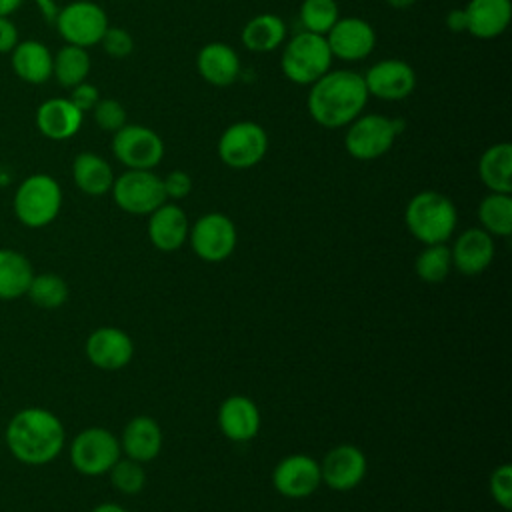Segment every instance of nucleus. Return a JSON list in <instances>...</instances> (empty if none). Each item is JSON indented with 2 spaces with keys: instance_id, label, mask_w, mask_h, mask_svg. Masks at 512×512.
<instances>
[{
  "instance_id": "nucleus-15",
  "label": "nucleus",
  "mask_w": 512,
  "mask_h": 512,
  "mask_svg": "<svg viewBox=\"0 0 512 512\" xmlns=\"http://www.w3.org/2000/svg\"><path fill=\"white\" fill-rule=\"evenodd\" d=\"M332 58L346 62L364 60L376 46V32L372 24L358 16H340L334 26L324 34Z\"/></svg>"
},
{
  "instance_id": "nucleus-28",
  "label": "nucleus",
  "mask_w": 512,
  "mask_h": 512,
  "mask_svg": "<svg viewBox=\"0 0 512 512\" xmlns=\"http://www.w3.org/2000/svg\"><path fill=\"white\" fill-rule=\"evenodd\" d=\"M32 278V262L22 252L0 248V300L10 302L26 296Z\"/></svg>"
},
{
  "instance_id": "nucleus-45",
  "label": "nucleus",
  "mask_w": 512,
  "mask_h": 512,
  "mask_svg": "<svg viewBox=\"0 0 512 512\" xmlns=\"http://www.w3.org/2000/svg\"><path fill=\"white\" fill-rule=\"evenodd\" d=\"M90 512H128V510L120 504H114V502H102V504L94 506Z\"/></svg>"
},
{
  "instance_id": "nucleus-25",
  "label": "nucleus",
  "mask_w": 512,
  "mask_h": 512,
  "mask_svg": "<svg viewBox=\"0 0 512 512\" xmlns=\"http://www.w3.org/2000/svg\"><path fill=\"white\" fill-rule=\"evenodd\" d=\"M54 54L38 40H24L10 52L14 74L26 84H44L52 78Z\"/></svg>"
},
{
  "instance_id": "nucleus-30",
  "label": "nucleus",
  "mask_w": 512,
  "mask_h": 512,
  "mask_svg": "<svg viewBox=\"0 0 512 512\" xmlns=\"http://www.w3.org/2000/svg\"><path fill=\"white\" fill-rule=\"evenodd\" d=\"M480 228L490 236L508 238L512 232V196L504 192H490L478 204Z\"/></svg>"
},
{
  "instance_id": "nucleus-43",
  "label": "nucleus",
  "mask_w": 512,
  "mask_h": 512,
  "mask_svg": "<svg viewBox=\"0 0 512 512\" xmlns=\"http://www.w3.org/2000/svg\"><path fill=\"white\" fill-rule=\"evenodd\" d=\"M24 0H0V16H10L14 14Z\"/></svg>"
},
{
  "instance_id": "nucleus-33",
  "label": "nucleus",
  "mask_w": 512,
  "mask_h": 512,
  "mask_svg": "<svg viewBox=\"0 0 512 512\" xmlns=\"http://www.w3.org/2000/svg\"><path fill=\"white\" fill-rule=\"evenodd\" d=\"M452 270L450 246L442 244H426L424 250L414 260L416 276L426 284H440L448 278Z\"/></svg>"
},
{
  "instance_id": "nucleus-18",
  "label": "nucleus",
  "mask_w": 512,
  "mask_h": 512,
  "mask_svg": "<svg viewBox=\"0 0 512 512\" xmlns=\"http://www.w3.org/2000/svg\"><path fill=\"white\" fill-rule=\"evenodd\" d=\"M220 432L232 442H248L260 432V410L256 402L242 394H232L222 400L216 416Z\"/></svg>"
},
{
  "instance_id": "nucleus-12",
  "label": "nucleus",
  "mask_w": 512,
  "mask_h": 512,
  "mask_svg": "<svg viewBox=\"0 0 512 512\" xmlns=\"http://www.w3.org/2000/svg\"><path fill=\"white\" fill-rule=\"evenodd\" d=\"M190 246L194 254L204 262H222L226 260L238 242L236 224L230 216L222 212L202 214L188 232Z\"/></svg>"
},
{
  "instance_id": "nucleus-3",
  "label": "nucleus",
  "mask_w": 512,
  "mask_h": 512,
  "mask_svg": "<svg viewBox=\"0 0 512 512\" xmlns=\"http://www.w3.org/2000/svg\"><path fill=\"white\" fill-rule=\"evenodd\" d=\"M404 222L408 232L424 246L442 244L454 234L458 212L446 194L438 190H422L408 200Z\"/></svg>"
},
{
  "instance_id": "nucleus-5",
  "label": "nucleus",
  "mask_w": 512,
  "mask_h": 512,
  "mask_svg": "<svg viewBox=\"0 0 512 512\" xmlns=\"http://www.w3.org/2000/svg\"><path fill=\"white\" fill-rule=\"evenodd\" d=\"M332 60L326 38L322 34L302 30L284 44L280 68L290 82L310 86L330 70Z\"/></svg>"
},
{
  "instance_id": "nucleus-35",
  "label": "nucleus",
  "mask_w": 512,
  "mask_h": 512,
  "mask_svg": "<svg viewBox=\"0 0 512 512\" xmlns=\"http://www.w3.org/2000/svg\"><path fill=\"white\" fill-rule=\"evenodd\" d=\"M110 482L112 486L126 496H134L138 492H142L144 484H146V472H144V464L136 462L132 458H118V462L110 468Z\"/></svg>"
},
{
  "instance_id": "nucleus-39",
  "label": "nucleus",
  "mask_w": 512,
  "mask_h": 512,
  "mask_svg": "<svg viewBox=\"0 0 512 512\" xmlns=\"http://www.w3.org/2000/svg\"><path fill=\"white\" fill-rule=\"evenodd\" d=\"M166 200H182L192 192V176L186 170H172L162 178Z\"/></svg>"
},
{
  "instance_id": "nucleus-11",
  "label": "nucleus",
  "mask_w": 512,
  "mask_h": 512,
  "mask_svg": "<svg viewBox=\"0 0 512 512\" xmlns=\"http://www.w3.org/2000/svg\"><path fill=\"white\" fill-rule=\"evenodd\" d=\"M112 154L128 170H152L164 158V140L142 124H124L112 134Z\"/></svg>"
},
{
  "instance_id": "nucleus-13",
  "label": "nucleus",
  "mask_w": 512,
  "mask_h": 512,
  "mask_svg": "<svg viewBox=\"0 0 512 512\" xmlns=\"http://www.w3.org/2000/svg\"><path fill=\"white\" fill-rule=\"evenodd\" d=\"M320 484V462L310 454H288L272 470V486L284 498H308Z\"/></svg>"
},
{
  "instance_id": "nucleus-17",
  "label": "nucleus",
  "mask_w": 512,
  "mask_h": 512,
  "mask_svg": "<svg viewBox=\"0 0 512 512\" xmlns=\"http://www.w3.org/2000/svg\"><path fill=\"white\" fill-rule=\"evenodd\" d=\"M86 358L100 370H120L134 356V342L118 326H100L88 334L84 344Z\"/></svg>"
},
{
  "instance_id": "nucleus-40",
  "label": "nucleus",
  "mask_w": 512,
  "mask_h": 512,
  "mask_svg": "<svg viewBox=\"0 0 512 512\" xmlns=\"http://www.w3.org/2000/svg\"><path fill=\"white\" fill-rule=\"evenodd\" d=\"M100 100V90L90 84V82H80L74 88H70V102L84 114V112H92V108L96 106V102Z\"/></svg>"
},
{
  "instance_id": "nucleus-1",
  "label": "nucleus",
  "mask_w": 512,
  "mask_h": 512,
  "mask_svg": "<svg viewBox=\"0 0 512 512\" xmlns=\"http://www.w3.org/2000/svg\"><path fill=\"white\" fill-rule=\"evenodd\" d=\"M8 452L26 466H44L60 456L66 442L62 420L48 408L18 410L4 432Z\"/></svg>"
},
{
  "instance_id": "nucleus-27",
  "label": "nucleus",
  "mask_w": 512,
  "mask_h": 512,
  "mask_svg": "<svg viewBox=\"0 0 512 512\" xmlns=\"http://www.w3.org/2000/svg\"><path fill=\"white\" fill-rule=\"evenodd\" d=\"M478 176L490 192H512V146L498 142L488 146L478 160Z\"/></svg>"
},
{
  "instance_id": "nucleus-4",
  "label": "nucleus",
  "mask_w": 512,
  "mask_h": 512,
  "mask_svg": "<svg viewBox=\"0 0 512 512\" xmlns=\"http://www.w3.org/2000/svg\"><path fill=\"white\" fill-rule=\"evenodd\" d=\"M12 208L20 224L28 228H44L60 214L62 188L50 174H30L18 184Z\"/></svg>"
},
{
  "instance_id": "nucleus-26",
  "label": "nucleus",
  "mask_w": 512,
  "mask_h": 512,
  "mask_svg": "<svg viewBox=\"0 0 512 512\" xmlns=\"http://www.w3.org/2000/svg\"><path fill=\"white\" fill-rule=\"evenodd\" d=\"M114 170L106 158L94 152H80L72 162V180L88 196H104L114 184Z\"/></svg>"
},
{
  "instance_id": "nucleus-19",
  "label": "nucleus",
  "mask_w": 512,
  "mask_h": 512,
  "mask_svg": "<svg viewBox=\"0 0 512 512\" xmlns=\"http://www.w3.org/2000/svg\"><path fill=\"white\" fill-rule=\"evenodd\" d=\"M494 254V236H490L480 226L464 230L450 248L452 268L464 276L482 274L492 264Z\"/></svg>"
},
{
  "instance_id": "nucleus-41",
  "label": "nucleus",
  "mask_w": 512,
  "mask_h": 512,
  "mask_svg": "<svg viewBox=\"0 0 512 512\" xmlns=\"http://www.w3.org/2000/svg\"><path fill=\"white\" fill-rule=\"evenodd\" d=\"M18 42L16 24L8 16H0V54H10Z\"/></svg>"
},
{
  "instance_id": "nucleus-8",
  "label": "nucleus",
  "mask_w": 512,
  "mask_h": 512,
  "mask_svg": "<svg viewBox=\"0 0 512 512\" xmlns=\"http://www.w3.org/2000/svg\"><path fill=\"white\" fill-rule=\"evenodd\" d=\"M216 150L222 164L234 170H246L266 156L268 134L258 122L240 120L220 134Z\"/></svg>"
},
{
  "instance_id": "nucleus-37",
  "label": "nucleus",
  "mask_w": 512,
  "mask_h": 512,
  "mask_svg": "<svg viewBox=\"0 0 512 512\" xmlns=\"http://www.w3.org/2000/svg\"><path fill=\"white\" fill-rule=\"evenodd\" d=\"M488 490L492 500L504 508H512V466L510 464H500L492 470L490 480H488Z\"/></svg>"
},
{
  "instance_id": "nucleus-7",
  "label": "nucleus",
  "mask_w": 512,
  "mask_h": 512,
  "mask_svg": "<svg viewBox=\"0 0 512 512\" xmlns=\"http://www.w3.org/2000/svg\"><path fill=\"white\" fill-rule=\"evenodd\" d=\"M70 464L82 476H102L122 456L120 440L102 426H90L80 430L70 442Z\"/></svg>"
},
{
  "instance_id": "nucleus-46",
  "label": "nucleus",
  "mask_w": 512,
  "mask_h": 512,
  "mask_svg": "<svg viewBox=\"0 0 512 512\" xmlns=\"http://www.w3.org/2000/svg\"><path fill=\"white\" fill-rule=\"evenodd\" d=\"M388 6H392V8H410L416 0H384Z\"/></svg>"
},
{
  "instance_id": "nucleus-14",
  "label": "nucleus",
  "mask_w": 512,
  "mask_h": 512,
  "mask_svg": "<svg viewBox=\"0 0 512 512\" xmlns=\"http://www.w3.org/2000/svg\"><path fill=\"white\" fill-rule=\"evenodd\" d=\"M368 96L386 102H398L408 98L416 88L414 68L400 58H386L372 64L366 74H362Z\"/></svg>"
},
{
  "instance_id": "nucleus-16",
  "label": "nucleus",
  "mask_w": 512,
  "mask_h": 512,
  "mask_svg": "<svg viewBox=\"0 0 512 512\" xmlns=\"http://www.w3.org/2000/svg\"><path fill=\"white\" fill-rule=\"evenodd\" d=\"M368 470L364 452L354 444H338L326 452L320 462L322 482L336 492H348L356 488Z\"/></svg>"
},
{
  "instance_id": "nucleus-21",
  "label": "nucleus",
  "mask_w": 512,
  "mask_h": 512,
  "mask_svg": "<svg viewBox=\"0 0 512 512\" xmlns=\"http://www.w3.org/2000/svg\"><path fill=\"white\" fill-rule=\"evenodd\" d=\"M120 440V450L136 462H152L162 450V428L152 416H134L126 422Z\"/></svg>"
},
{
  "instance_id": "nucleus-29",
  "label": "nucleus",
  "mask_w": 512,
  "mask_h": 512,
  "mask_svg": "<svg viewBox=\"0 0 512 512\" xmlns=\"http://www.w3.org/2000/svg\"><path fill=\"white\" fill-rule=\"evenodd\" d=\"M240 38L250 52H272L286 40V22L278 14H258L244 24Z\"/></svg>"
},
{
  "instance_id": "nucleus-23",
  "label": "nucleus",
  "mask_w": 512,
  "mask_h": 512,
  "mask_svg": "<svg viewBox=\"0 0 512 512\" xmlns=\"http://www.w3.org/2000/svg\"><path fill=\"white\" fill-rule=\"evenodd\" d=\"M196 68L204 82L224 88L240 76V56L226 42H208L196 56Z\"/></svg>"
},
{
  "instance_id": "nucleus-34",
  "label": "nucleus",
  "mask_w": 512,
  "mask_h": 512,
  "mask_svg": "<svg viewBox=\"0 0 512 512\" xmlns=\"http://www.w3.org/2000/svg\"><path fill=\"white\" fill-rule=\"evenodd\" d=\"M298 18L304 30L324 36L340 18V10L336 0H302Z\"/></svg>"
},
{
  "instance_id": "nucleus-38",
  "label": "nucleus",
  "mask_w": 512,
  "mask_h": 512,
  "mask_svg": "<svg viewBox=\"0 0 512 512\" xmlns=\"http://www.w3.org/2000/svg\"><path fill=\"white\" fill-rule=\"evenodd\" d=\"M104 52L112 58H126L134 50V40L128 30L120 26H108L102 40H100Z\"/></svg>"
},
{
  "instance_id": "nucleus-22",
  "label": "nucleus",
  "mask_w": 512,
  "mask_h": 512,
  "mask_svg": "<svg viewBox=\"0 0 512 512\" xmlns=\"http://www.w3.org/2000/svg\"><path fill=\"white\" fill-rule=\"evenodd\" d=\"M464 14L468 34L480 40H492L506 32L512 20V0H470Z\"/></svg>"
},
{
  "instance_id": "nucleus-10",
  "label": "nucleus",
  "mask_w": 512,
  "mask_h": 512,
  "mask_svg": "<svg viewBox=\"0 0 512 512\" xmlns=\"http://www.w3.org/2000/svg\"><path fill=\"white\" fill-rule=\"evenodd\" d=\"M116 206L134 216H148L166 202L162 178L152 170H126L110 188Z\"/></svg>"
},
{
  "instance_id": "nucleus-6",
  "label": "nucleus",
  "mask_w": 512,
  "mask_h": 512,
  "mask_svg": "<svg viewBox=\"0 0 512 512\" xmlns=\"http://www.w3.org/2000/svg\"><path fill=\"white\" fill-rule=\"evenodd\" d=\"M404 130V122L384 114H360L344 134V148L356 160H376L384 156L396 136Z\"/></svg>"
},
{
  "instance_id": "nucleus-44",
  "label": "nucleus",
  "mask_w": 512,
  "mask_h": 512,
  "mask_svg": "<svg viewBox=\"0 0 512 512\" xmlns=\"http://www.w3.org/2000/svg\"><path fill=\"white\" fill-rule=\"evenodd\" d=\"M36 2H38L40 10H42V14H44L46 18H50V20H54V18H56L58 8H56V4H54L52 0H36Z\"/></svg>"
},
{
  "instance_id": "nucleus-20",
  "label": "nucleus",
  "mask_w": 512,
  "mask_h": 512,
  "mask_svg": "<svg viewBox=\"0 0 512 512\" xmlns=\"http://www.w3.org/2000/svg\"><path fill=\"white\" fill-rule=\"evenodd\" d=\"M190 220L186 212L174 204L164 202L148 214V238L160 252H176L188 240Z\"/></svg>"
},
{
  "instance_id": "nucleus-24",
  "label": "nucleus",
  "mask_w": 512,
  "mask_h": 512,
  "mask_svg": "<svg viewBox=\"0 0 512 512\" xmlns=\"http://www.w3.org/2000/svg\"><path fill=\"white\" fill-rule=\"evenodd\" d=\"M84 114L70 102V98L44 100L36 110V128L50 140H68L78 134Z\"/></svg>"
},
{
  "instance_id": "nucleus-2",
  "label": "nucleus",
  "mask_w": 512,
  "mask_h": 512,
  "mask_svg": "<svg viewBox=\"0 0 512 512\" xmlns=\"http://www.w3.org/2000/svg\"><path fill=\"white\" fill-rule=\"evenodd\" d=\"M368 102V90L362 74L354 70H328L308 92V112L316 124L334 130L348 126L358 118Z\"/></svg>"
},
{
  "instance_id": "nucleus-42",
  "label": "nucleus",
  "mask_w": 512,
  "mask_h": 512,
  "mask_svg": "<svg viewBox=\"0 0 512 512\" xmlns=\"http://www.w3.org/2000/svg\"><path fill=\"white\" fill-rule=\"evenodd\" d=\"M446 26H448L452 32H466V14H464V8H452V10L446 14Z\"/></svg>"
},
{
  "instance_id": "nucleus-9",
  "label": "nucleus",
  "mask_w": 512,
  "mask_h": 512,
  "mask_svg": "<svg viewBox=\"0 0 512 512\" xmlns=\"http://www.w3.org/2000/svg\"><path fill=\"white\" fill-rule=\"evenodd\" d=\"M56 30L66 44L88 48L100 44L108 24L102 6L92 0H74L58 10L54 18Z\"/></svg>"
},
{
  "instance_id": "nucleus-31",
  "label": "nucleus",
  "mask_w": 512,
  "mask_h": 512,
  "mask_svg": "<svg viewBox=\"0 0 512 512\" xmlns=\"http://www.w3.org/2000/svg\"><path fill=\"white\" fill-rule=\"evenodd\" d=\"M90 74V54L86 48L64 44L52 58V76L64 88H74Z\"/></svg>"
},
{
  "instance_id": "nucleus-36",
  "label": "nucleus",
  "mask_w": 512,
  "mask_h": 512,
  "mask_svg": "<svg viewBox=\"0 0 512 512\" xmlns=\"http://www.w3.org/2000/svg\"><path fill=\"white\" fill-rule=\"evenodd\" d=\"M92 118L96 122V126L104 132H116L120 130L126 122V108L122 106V102L114 100V98H100L96 102V106L92 108Z\"/></svg>"
},
{
  "instance_id": "nucleus-32",
  "label": "nucleus",
  "mask_w": 512,
  "mask_h": 512,
  "mask_svg": "<svg viewBox=\"0 0 512 512\" xmlns=\"http://www.w3.org/2000/svg\"><path fill=\"white\" fill-rule=\"evenodd\" d=\"M26 296L34 306L42 310H56L62 304H66L70 296V288L60 274L42 272V274H34Z\"/></svg>"
}]
</instances>
